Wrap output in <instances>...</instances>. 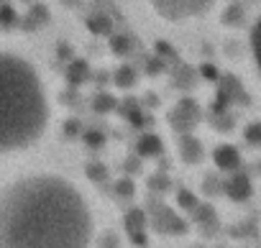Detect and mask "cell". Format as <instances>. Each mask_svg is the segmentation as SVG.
Wrapping results in <instances>:
<instances>
[{
  "label": "cell",
  "mask_w": 261,
  "mask_h": 248,
  "mask_svg": "<svg viewBox=\"0 0 261 248\" xmlns=\"http://www.w3.org/2000/svg\"><path fill=\"white\" fill-rule=\"evenodd\" d=\"M51 120V102L39 69L21 54L0 49V156L34 149Z\"/></svg>",
  "instance_id": "7a4b0ae2"
},
{
  "label": "cell",
  "mask_w": 261,
  "mask_h": 248,
  "mask_svg": "<svg viewBox=\"0 0 261 248\" xmlns=\"http://www.w3.org/2000/svg\"><path fill=\"white\" fill-rule=\"evenodd\" d=\"M251 54H253V62H256V69L261 74V18L256 21L253 31H251Z\"/></svg>",
  "instance_id": "277c9868"
},
{
  "label": "cell",
  "mask_w": 261,
  "mask_h": 248,
  "mask_svg": "<svg viewBox=\"0 0 261 248\" xmlns=\"http://www.w3.org/2000/svg\"><path fill=\"white\" fill-rule=\"evenodd\" d=\"M154 11L167 21H187L207 13L215 0H151Z\"/></svg>",
  "instance_id": "3957f363"
},
{
  "label": "cell",
  "mask_w": 261,
  "mask_h": 248,
  "mask_svg": "<svg viewBox=\"0 0 261 248\" xmlns=\"http://www.w3.org/2000/svg\"><path fill=\"white\" fill-rule=\"evenodd\" d=\"M95 215L57 172H26L0 187V248H90Z\"/></svg>",
  "instance_id": "6da1fadb"
}]
</instances>
